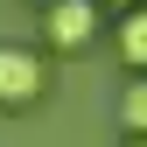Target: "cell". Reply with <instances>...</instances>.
<instances>
[{
	"mask_svg": "<svg viewBox=\"0 0 147 147\" xmlns=\"http://www.w3.org/2000/svg\"><path fill=\"white\" fill-rule=\"evenodd\" d=\"M133 147H147V140H133Z\"/></svg>",
	"mask_w": 147,
	"mask_h": 147,
	"instance_id": "cell-6",
	"label": "cell"
},
{
	"mask_svg": "<svg viewBox=\"0 0 147 147\" xmlns=\"http://www.w3.org/2000/svg\"><path fill=\"white\" fill-rule=\"evenodd\" d=\"M119 126H126L133 140H147V70L126 84V98H119Z\"/></svg>",
	"mask_w": 147,
	"mask_h": 147,
	"instance_id": "cell-4",
	"label": "cell"
},
{
	"mask_svg": "<svg viewBox=\"0 0 147 147\" xmlns=\"http://www.w3.org/2000/svg\"><path fill=\"white\" fill-rule=\"evenodd\" d=\"M105 7H140V0H105Z\"/></svg>",
	"mask_w": 147,
	"mask_h": 147,
	"instance_id": "cell-5",
	"label": "cell"
},
{
	"mask_svg": "<svg viewBox=\"0 0 147 147\" xmlns=\"http://www.w3.org/2000/svg\"><path fill=\"white\" fill-rule=\"evenodd\" d=\"M42 84H49V70L35 49H14V42H0V105L7 112H21V105L42 98Z\"/></svg>",
	"mask_w": 147,
	"mask_h": 147,
	"instance_id": "cell-1",
	"label": "cell"
},
{
	"mask_svg": "<svg viewBox=\"0 0 147 147\" xmlns=\"http://www.w3.org/2000/svg\"><path fill=\"white\" fill-rule=\"evenodd\" d=\"M42 7H49V0H42Z\"/></svg>",
	"mask_w": 147,
	"mask_h": 147,
	"instance_id": "cell-7",
	"label": "cell"
},
{
	"mask_svg": "<svg viewBox=\"0 0 147 147\" xmlns=\"http://www.w3.org/2000/svg\"><path fill=\"white\" fill-rule=\"evenodd\" d=\"M42 35H49V49L77 56L91 35H98V0H49L42 7Z\"/></svg>",
	"mask_w": 147,
	"mask_h": 147,
	"instance_id": "cell-2",
	"label": "cell"
},
{
	"mask_svg": "<svg viewBox=\"0 0 147 147\" xmlns=\"http://www.w3.org/2000/svg\"><path fill=\"white\" fill-rule=\"evenodd\" d=\"M119 63L133 70V77L147 70V0H140V7H126V21H119Z\"/></svg>",
	"mask_w": 147,
	"mask_h": 147,
	"instance_id": "cell-3",
	"label": "cell"
}]
</instances>
